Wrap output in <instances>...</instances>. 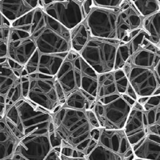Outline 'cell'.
Segmentation results:
<instances>
[{"label": "cell", "instance_id": "cell-35", "mask_svg": "<svg viewBox=\"0 0 160 160\" xmlns=\"http://www.w3.org/2000/svg\"><path fill=\"white\" fill-rule=\"evenodd\" d=\"M94 7L93 0H84L82 2V9L85 19Z\"/></svg>", "mask_w": 160, "mask_h": 160}, {"label": "cell", "instance_id": "cell-10", "mask_svg": "<svg viewBox=\"0 0 160 160\" xmlns=\"http://www.w3.org/2000/svg\"><path fill=\"white\" fill-rule=\"evenodd\" d=\"M119 10L94 6L84 20L91 36L117 40V21Z\"/></svg>", "mask_w": 160, "mask_h": 160}, {"label": "cell", "instance_id": "cell-16", "mask_svg": "<svg viewBox=\"0 0 160 160\" xmlns=\"http://www.w3.org/2000/svg\"><path fill=\"white\" fill-rule=\"evenodd\" d=\"M98 143L120 154L122 157L126 152L132 148L124 129L100 128Z\"/></svg>", "mask_w": 160, "mask_h": 160}, {"label": "cell", "instance_id": "cell-24", "mask_svg": "<svg viewBox=\"0 0 160 160\" xmlns=\"http://www.w3.org/2000/svg\"><path fill=\"white\" fill-rule=\"evenodd\" d=\"M90 37L88 27L84 21L70 30L72 49L80 53L87 45Z\"/></svg>", "mask_w": 160, "mask_h": 160}, {"label": "cell", "instance_id": "cell-29", "mask_svg": "<svg viewBox=\"0 0 160 160\" xmlns=\"http://www.w3.org/2000/svg\"><path fill=\"white\" fill-rule=\"evenodd\" d=\"M131 56L127 44H119L118 46L115 60V70L123 69Z\"/></svg>", "mask_w": 160, "mask_h": 160}, {"label": "cell", "instance_id": "cell-4", "mask_svg": "<svg viewBox=\"0 0 160 160\" xmlns=\"http://www.w3.org/2000/svg\"><path fill=\"white\" fill-rule=\"evenodd\" d=\"M99 74L78 52L70 50L56 76L66 96L75 89L82 90L97 98Z\"/></svg>", "mask_w": 160, "mask_h": 160}, {"label": "cell", "instance_id": "cell-14", "mask_svg": "<svg viewBox=\"0 0 160 160\" xmlns=\"http://www.w3.org/2000/svg\"><path fill=\"white\" fill-rule=\"evenodd\" d=\"M37 49L30 33L22 35L12 29L8 45V58L25 66Z\"/></svg>", "mask_w": 160, "mask_h": 160}, {"label": "cell", "instance_id": "cell-30", "mask_svg": "<svg viewBox=\"0 0 160 160\" xmlns=\"http://www.w3.org/2000/svg\"><path fill=\"white\" fill-rule=\"evenodd\" d=\"M114 73L119 93L122 94L126 93L129 83L123 69L115 70L114 71Z\"/></svg>", "mask_w": 160, "mask_h": 160}, {"label": "cell", "instance_id": "cell-7", "mask_svg": "<svg viewBox=\"0 0 160 160\" xmlns=\"http://www.w3.org/2000/svg\"><path fill=\"white\" fill-rule=\"evenodd\" d=\"M29 84L25 99L40 108L53 113L62 107L56 87V77L29 74Z\"/></svg>", "mask_w": 160, "mask_h": 160}, {"label": "cell", "instance_id": "cell-23", "mask_svg": "<svg viewBox=\"0 0 160 160\" xmlns=\"http://www.w3.org/2000/svg\"><path fill=\"white\" fill-rule=\"evenodd\" d=\"M117 93L119 92L117 88L114 71L99 74L96 100Z\"/></svg>", "mask_w": 160, "mask_h": 160}, {"label": "cell", "instance_id": "cell-17", "mask_svg": "<svg viewBox=\"0 0 160 160\" xmlns=\"http://www.w3.org/2000/svg\"><path fill=\"white\" fill-rule=\"evenodd\" d=\"M40 6V0H0L1 14L11 22Z\"/></svg>", "mask_w": 160, "mask_h": 160}, {"label": "cell", "instance_id": "cell-40", "mask_svg": "<svg viewBox=\"0 0 160 160\" xmlns=\"http://www.w3.org/2000/svg\"><path fill=\"white\" fill-rule=\"evenodd\" d=\"M56 1V0H40V6L43 8Z\"/></svg>", "mask_w": 160, "mask_h": 160}, {"label": "cell", "instance_id": "cell-11", "mask_svg": "<svg viewBox=\"0 0 160 160\" xmlns=\"http://www.w3.org/2000/svg\"><path fill=\"white\" fill-rule=\"evenodd\" d=\"M43 8L48 15L70 30L85 20L82 3L77 0H56Z\"/></svg>", "mask_w": 160, "mask_h": 160}, {"label": "cell", "instance_id": "cell-39", "mask_svg": "<svg viewBox=\"0 0 160 160\" xmlns=\"http://www.w3.org/2000/svg\"><path fill=\"white\" fill-rule=\"evenodd\" d=\"M123 98L125 99V101L129 103L131 105H132V106H133L134 104L136 102V101L135 100L133 99L132 98H131V97L129 96V95H127L126 93H124V94H121Z\"/></svg>", "mask_w": 160, "mask_h": 160}, {"label": "cell", "instance_id": "cell-41", "mask_svg": "<svg viewBox=\"0 0 160 160\" xmlns=\"http://www.w3.org/2000/svg\"><path fill=\"white\" fill-rule=\"evenodd\" d=\"M149 97H139L137 100V102H138V103L141 104V105L144 104L148 101V99H149Z\"/></svg>", "mask_w": 160, "mask_h": 160}, {"label": "cell", "instance_id": "cell-25", "mask_svg": "<svg viewBox=\"0 0 160 160\" xmlns=\"http://www.w3.org/2000/svg\"><path fill=\"white\" fill-rule=\"evenodd\" d=\"M142 28L149 35L151 42L160 49V11L143 18Z\"/></svg>", "mask_w": 160, "mask_h": 160}, {"label": "cell", "instance_id": "cell-37", "mask_svg": "<svg viewBox=\"0 0 160 160\" xmlns=\"http://www.w3.org/2000/svg\"><path fill=\"white\" fill-rule=\"evenodd\" d=\"M9 43L0 41V58H7Z\"/></svg>", "mask_w": 160, "mask_h": 160}, {"label": "cell", "instance_id": "cell-9", "mask_svg": "<svg viewBox=\"0 0 160 160\" xmlns=\"http://www.w3.org/2000/svg\"><path fill=\"white\" fill-rule=\"evenodd\" d=\"M122 69L138 98L160 94V62L153 67L126 62Z\"/></svg>", "mask_w": 160, "mask_h": 160}, {"label": "cell", "instance_id": "cell-32", "mask_svg": "<svg viewBox=\"0 0 160 160\" xmlns=\"http://www.w3.org/2000/svg\"><path fill=\"white\" fill-rule=\"evenodd\" d=\"M123 2V0H93L94 6L112 9H120Z\"/></svg>", "mask_w": 160, "mask_h": 160}, {"label": "cell", "instance_id": "cell-43", "mask_svg": "<svg viewBox=\"0 0 160 160\" xmlns=\"http://www.w3.org/2000/svg\"><path fill=\"white\" fill-rule=\"evenodd\" d=\"M158 2H159V4H160V0H158Z\"/></svg>", "mask_w": 160, "mask_h": 160}, {"label": "cell", "instance_id": "cell-8", "mask_svg": "<svg viewBox=\"0 0 160 160\" xmlns=\"http://www.w3.org/2000/svg\"><path fill=\"white\" fill-rule=\"evenodd\" d=\"M0 65V96L4 98L6 110L18 100L26 98L29 77L25 67L22 70L13 69L7 59Z\"/></svg>", "mask_w": 160, "mask_h": 160}, {"label": "cell", "instance_id": "cell-27", "mask_svg": "<svg viewBox=\"0 0 160 160\" xmlns=\"http://www.w3.org/2000/svg\"><path fill=\"white\" fill-rule=\"evenodd\" d=\"M132 1L134 6L143 18L149 16L160 11V5L158 0Z\"/></svg>", "mask_w": 160, "mask_h": 160}, {"label": "cell", "instance_id": "cell-3", "mask_svg": "<svg viewBox=\"0 0 160 160\" xmlns=\"http://www.w3.org/2000/svg\"><path fill=\"white\" fill-rule=\"evenodd\" d=\"M30 35L42 53L60 54L72 50L70 30L48 15L42 7L33 10Z\"/></svg>", "mask_w": 160, "mask_h": 160}, {"label": "cell", "instance_id": "cell-1", "mask_svg": "<svg viewBox=\"0 0 160 160\" xmlns=\"http://www.w3.org/2000/svg\"><path fill=\"white\" fill-rule=\"evenodd\" d=\"M52 115L54 131L65 144L87 156L98 144L86 110L62 107Z\"/></svg>", "mask_w": 160, "mask_h": 160}, {"label": "cell", "instance_id": "cell-12", "mask_svg": "<svg viewBox=\"0 0 160 160\" xmlns=\"http://www.w3.org/2000/svg\"><path fill=\"white\" fill-rule=\"evenodd\" d=\"M52 149L48 134H30L20 139L15 153L25 160H45Z\"/></svg>", "mask_w": 160, "mask_h": 160}, {"label": "cell", "instance_id": "cell-31", "mask_svg": "<svg viewBox=\"0 0 160 160\" xmlns=\"http://www.w3.org/2000/svg\"><path fill=\"white\" fill-rule=\"evenodd\" d=\"M146 37L150 38L149 35L146 31L142 28L140 32L127 44L129 47L131 55L138 50Z\"/></svg>", "mask_w": 160, "mask_h": 160}, {"label": "cell", "instance_id": "cell-42", "mask_svg": "<svg viewBox=\"0 0 160 160\" xmlns=\"http://www.w3.org/2000/svg\"><path fill=\"white\" fill-rule=\"evenodd\" d=\"M79 2H81L82 3L83 1H84V0H77Z\"/></svg>", "mask_w": 160, "mask_h": 160}, {"label": "cell", "instance_id": "cell-2", "mask_svg": "<svg viewBox=\"0 0 160 160\" xmlns=\"http://www.w3.org/2000/svg\"><path fill=\"white\" fill-rule=\"evenodd\" d=\"M1 118L20 139L30 134H49L53 122L51 113L24 98L8 108Z\"/></svg>", "mask_w": 160, "mask_h": 160}, {"label": "cell", "instance_id": "cell-22", "mask_svg": "<svg viewBox=\"0 0 160 160\" xmlns=\"http://www.w3.org/2000/svg\"><path fill=\"white\" fill-rule=\"evenodd\" d=\"M96 99L82 90L75 89L66 96L62 107L87 110L91 109Z\"/></svg>", "mask_w": 160, "mask_h": 160}, {"label": "cell", "instance_id": "cell-13", "mask_svg": "<svg viewBox=\"0 0 160 160\" xmlns=\"http://www.w3.org/2000/svg\"><path fill=\"white\" fill-rule=\"evenodd\" d=\"M68 53L48 54L37 49L25 66L28 74L39 73L56 77Z\"/></svg>", "mask_w": 160, "mask_h": 160}, {"label": "cell", "instance_id": "cell-18", "mask_svg": "<svg viewBox=\"0 0 160 160\" xmlns=\"http://www.w3.org/2000/svg\"><path fill=\"white\" fill-rule=\"evenodd\" d=\"M142 105L146 134L160 136V94L149 97Z\"/></svg>", "mask_w": 160, "mask_h": 160}, {"label": "cell", "instance_id": "cell-38", "mask_svg": "<svg viewBox=\"0 0 160 160\" xmlns=\"http://www.w3.org/2000/svg\"><path fill=\"white\" fill-rule=\"evenodd\" d=\"M127 95H129L131 98H132L134 100L137 101L138 97L137 94L136 92L135 91L134 89L132 87L130 84H129L128 87H127V90H126V93Z\"/></svg>", "mask_w": 160, "mask_h": 160}, {"label": "cell", "instance_id": "cell-6", "mask_svg": "<svg viewBox=\"0 0 160 160\" xmlns=\"http://www.w3.org/2000/svg\"><path fill=\"white\" fill-rule=\"evenodd\" d=\"M120 42L91 36L80 52L81 57L98 74L113 72Z\"/></svg>", "mask_w": 160, "mask_h": 160}, {"label": "cell", "instance_id": "cell-34", "mask_svg": "<svg viewBox=\"0 0 160 160\" xmlns=\"http://www.w3.org/2000/svg\"><path fill=\"white\" fill-rule=\"evenodd\" d=\"M88 119L93 128H101L100 123L94 111L92 109L86 110Z\"/></svg>", "mask_w": 160, "mask_h": 160}, {"label": "cell", "instance_id": "cell-36", "mask_svg": "<svg viewBox=\"0 0 160 160\" xmlns=\"http://www.w3.org/2000/svg\"><path fill=\"white\" fill-rule=\"evenodd\" d=\"M45 160H61L60 150L56 148L52 149L48 154Z\"/></svg>", "mask_w": 160, "mask_h": 160}, {"label": "cell", "instance_id": "cell-15", "mask_svg": "<svg viewBox=\"0 0 160 160\" xmlns=\"http://www.w3.org/2000/svg\"><path fill=\"white\" fill-rule=\"evenodd\" d=\"M143 18L133 3L123 2L117 18V40L121 42L131 32L142 28Z\"/></svg>", "mask_w": 160, "mask_h": 160}, {"label": "cell", "instance_id": "cell-28", "mask_svg": "<svg viewBox=\"0 0 160 160\" xmlns=\"http://www.w3.org/2000/svg\"><path fill=\"white\" fill-rule=\"evenodd\" d=\"M61 160H87L86 154L62 142L61 148Z\"/></svg>", "mask_w": 160, "mask_h": 160}, {"label": "cell", "instance_id": "cell-26", "mask_svg": "<svg viewBox=\"0 0 160 160\" xmlns=\"http://www.w3.org/2000/svg\"><path fill=\"white\" fill-rule=\"evenodd\" d=\"M87 160H122L123 157L98 143L87 156Z\"/></svg>", "mask_w": 160, "mask_h": 160}, {"label": "cell", "instance_id": "cell-5", "mask_svg": "<svg viewBox=\"0 0 160 160\" xmlns=\"http://www.w3.org/2000/svg\"><path fill=\"white\" fill-rule=\"evenodd\" d=\"M133 106L117 93L96 100L91 108L101 128L123 129Z\"/></svg>", "mask_w": 160, "mask_h": 160}, {"label": "cell", "instance_id": "cell-21", "mask_svg": "<svg viewBox=\"0 0 160 160\" xmlns=\"http://www.w3.org/2000/svg\"><path fill=\"white\" fill-rule=\"evenodd\" d=\"M20 140L4 120L0 119V160H11Z\"/></svg>", "mask_w": 160, "mask_h": 160}, {"label": "cell", "instance_id": "cell-20", "mask_svg": "<svg viewBox=\"0 0 160 160\" xmlns=\"http://www.w3.org/2000/svg\"><path fill=\"white\" fill-rule=\"evenodd\" d=\"M124 129L132 147L147 135L143 120V110L137 109L133 107Z\"/></svg>", "mask_w": 160, "mask_h": 160}, {"label": "cell", "instance_id": "cell-33", "mask_svg": "<svg viewBox=\"0 0 160 160\" xmlns=\"http://www.w3.org/2000/svg\"><path fill=\"white\" fill-rule=\"evenodd\" d=\"M12 32V26L0 25V41L9 43Z\"/></svg>", "mask_w": 160, "mask_h": 160}, {"label": "cell", "instance_id": "cell-19", "mask_svg": "<svg viewBox=\"0 0 160 160\" xmlns=\"http://www.w3.org/2000/svg\"><path fill=\"white\" fill-rule=\"evenodd\" d=\"M132 148L137 159L160 160V136L148 134Z\"/></svg>", "mask_w": 160, "mask_h": 160}]
</instances>
